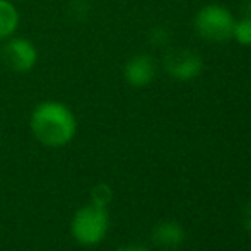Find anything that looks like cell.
<instances>
[{"mask_svg":"<svg viewBox=\"0 0 251 251\" xmlns=\"http://www.w3.org/2000/svg\"><path fill=\"white\" fill-rule=\"evenodd\" d=\"M232 38L238 43L251 47V19L243 17L239 21H234V27H232Z\"/></svg>","mask_w":251,"mask_h":251,"instance_id":"obj_9","label":"cell"},{"mask_svg":"<svg viewBox=\"0 0 251 251\" xmlns=\"http://www.w3.org/2000/svg\"><path fill=\"white\" fill-rule=\"evenodd\" d=\"M234 17L221 5H207L195 16V29L203 40L212 43H224L232 38Z\"/></svg>","mask_w":251,"mask_h":251,"instance_id":"obj_3","label":"cell"},{"mask_svg":"<svg viewBox=\"0 0 251 251\" xmlns=\"http://www.w3.org/2000/svg\"><path fill=\"white\" fill-rule=\"evenodd\" d=\"M19 16L16 7L7 0H0V38H7L16 31Z\"/></svg>","mask_w":251,"mask_h":251,"instance_id":"obj_8","label":"cell"},{"mask_svg":"<svg viewBox=\"0 0 251 251\" xmlns=\"http://www.w3.org/2000/svg\"><path fill=\"white\" fill-rule=\"evenodd\" d=\"M109 227V217L106 207L89 205L80 208L72 221V234L80 245H98L102 241Z\"/></svg>","mask_w":251,"mask_h":251,"instance_id":"obj_2","label":"cell"},{"mask_svg":"<svg viewBox=\"0 0 251 251\" xmlns=\"http://www.w3.org/2000/svg\"><path fill=\"white\" fill-rule=\"evenodd\" d=\"M243 12H245V17L251 19V0H245V5H243Z\"/></svg>","mask_w":251,"mask_h":251,"instance_id":"obj_14","label":"cell"},{"mask_svg":"<svg viewBox=\"0 0 251 251\" xmlns=\"http://www.w3.org/2000/svg\"><path fill=\"white\" fill-rule=\"evenodd\" d=\"M151 38V43L154 47H164L166 43L169 41V33L164 29V27H154L149 34Z\"/></svg>","mask_w":251,"mask_h":251,"instance_id":"obj_11","label":"cell"},{"mask_svg":"<svg viewBox=\"0 0 251 251\" xmlns=\"http://www.w3.org/2000/svg\"><path fill=\"white\" fill-rule=\"evenodd\" d=\"M116 251H149L144 246H123V248H118Z\"/></svg>","mask_w":251,"mask_h":251,"instance_id":"obj_13","label":"cell"},{"mask_svg":"<svg viewBox=\"0 0 251 251\" xmlns=\"http://www.w3.org/2000/svg\"><path fill=\"white\" fill-rule=\"evenodd\" d=\"M203 69V60L197 51L188 48H175L166 55L164 70L178 80H192Z\"/></svg>","mask_w":251,"mask_h":251,"instance_id":"obj_4","label":"cell"},{"mask_svg":"<svg viewBox=\"0 0 251 251\" xmlns=\"http://www.w3.org/2000/svg\"><path fill=\"white\" fill-rule=\"evenodd\" d=\"M2 56L5 63L16 72H26L31 70L33 65L36 63V50L31 45V41L23 40V38H16L10 40L9 43L3 47Z\"/></svg>","mask_w":251,"mask_h":251,"instance_id":"obj_5","label":"cell"},{"mask_svg":"<svg viewBox=\"0 0 251 251\" xmlns=\"http://www.w3.org/2000/svg\"><path fill=\"white\" fill-rule=\"evenodd\" d=\"M31 128L36 139L48 147H60L70 142L75 133V118L60 102H43L33 111Z\"/></svg>","mask_w":251,"mask_h":251,"instance_id":"obj_1","label":"cell"},{"mask_svg":"<svg viewBox=\"0 0 251 251\" xmlns=\"http://www.w3.org/2000/svg\"><path fill=\"white\" fill-rule=\"evenodd\" d=\"M243 226H245L246 231L251 232V201L245 207V212H243Z\"/></svg>","mask_w":251,"mask_h":251,"instance_id":"obj_12","label":"cell"},{"mask_svg":"<svg viewBox=\"0 0 251 251\" xmlns=\"http://www.w3.org/2000/svg\"><path fill=\"white\" fill-rule=\"evenodd\" d=\"M91 197H93V203L94 205H100V207H106V205L111 201V190H109L108 185H96L93 188V193H91Z\"/></svg>","mask_w":251,"mask_h":251,"instance_id":"obj_10","label":"cell"},{"mask_svg":"<svg viewBox=\"0 0 251 251\" xmlns=\"http://www.w3.org/2000/svg\"><path fill=\"white\" fill-rule=\"evenodd\" d=\"M155 75V63L149 55H137L125 65V79L133 87H146Z\"/></svg>","mask_w":251,"mask_h":251,"instance_id":"obj_6","label":"cell"},{"mask_svg":"<svg viewBox=\"0 0 251 251\" xmlns=\"http://www.w3.org/2000/svg\"><path fill=\"white\" fill-rule=\"evenodd\" d=\"M152 239L157 246L164 250L178 248L185 241V229L176 221H162L155 224L152 231Z\"/></svg>","mask_w":251,"mask_h":251,"instance_id":"obj_7","label":"cell"}]
</instances>
